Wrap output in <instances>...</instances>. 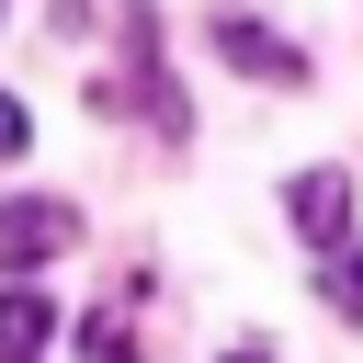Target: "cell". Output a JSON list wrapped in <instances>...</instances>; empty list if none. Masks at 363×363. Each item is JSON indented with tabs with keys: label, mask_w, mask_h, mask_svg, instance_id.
I'll use <instances>...</instances> for the list:
<instances>
[{
	"label": "cell",
	"mask_w": 363,
	"mask_h": 363,
	"mask_svg": "<svg viewBox=\"0 0 363 363\" xmlns=\"http://www.w3.org/2000/svg\"><path fill=\"white\" fill-rule=\"evenodd\" d=\"M23 147H34V113H23L11 91H0V159H23Z\"/></svg>",
	"instance_id": "52a82bcc"
},
{
	"label": "cell",
	"mask_w": 363,
	"mask_h": 363,
	"mask_svg": "<svg viewBox=\"0 0 363 363\" xmlns=\"http://www.w3.org/2000/svg\"><path fill=\"white\" fill-rule=\"evenodd\" d=\"M0 11H11V0H0Z\"/></svg>",
	"instance_id": "9c48e42d"
},
{
	"label": "cell",
	"mask_w": 363,
	"mask_h": 363,
	"mask_svg": "<svg viewBox=\"0 0 363 363\" xmlns=\"http://www.w3.org/2000/svg\"><path fill=\"white\" fill-rule=\"evenodd\" d=\"M79 238V216L68 204H0V272H34V261H57Z\"/></svg>",
	"instance_id": "7a4b0ae2"
},
{
	"label": "cell",
	"mask_w": 363,
	"mask_h": 363,
	"mask_svg": "<svg viewBox=\"0 0 363 363\" xmlns=\"http://www.w3.org/2000/svg\"><path fill=\"white\" fill-rule=\"evenodd\" d=\"M227 363H261V352H227Z\"/></svg>",
	"instance_id": "ba28073f"
},
{
	"label": "cell",
	"mask_w": 363,
	"mask_h": 363,
	"mask_svg": "<svg viewBox=\"0 0 363 363\" xmlns=\"http://www.w3.org/2000/svg\"><path fill=\"white\" fill-rule=\"evenodd\" d=\"M34 352H45V295L11 284V295H0V363H34Z\"/></svg>",
	"instance_id": "277c9868"
},
{
	"label": "cell",
	"mask_w": 363,
	"mask_h": 363,
	"mask_svg": "<svg viewBox=\"0 0 363 363\" xmlns=\"http://www.w3.org/2000/svg\"><path fill=\"white\" fill-rule=\"evenodd\" d=\"M318 295H329V306H340V318L363 329V250H329V272H318Z\"/></svg>",
	"instance_id": "5b68a950"
},
{
	"label": "cell",
	"mask_w": 363,
	"mask_h": 363,
	"mask_svg": "<svg viewBox=\"0 0 363 363\" xmlns=\"http://www.w3.org/2000/svg\"><path fill=\"white\" fill-rule=\"evenodd\" d=\"M216 57H227V68H250V79H284V91L306 79V57H295L284 34H261L250 11H216Z\"/></svg>",
	"instance_id": "3957f363"
},
{
	"label": "cell",
	"mask_w": 363,
	"mask_h": 363,
	"mask_svg": "<svg viewBox=\"0 0 363 363\" xmlns=\"http://www.w3.org/2000/svg\"><path fill=\"white\" fill-rule=\"evenodd\" d=\"M79 363H136V340H125V318H79Z\"/></svg>",
	"instance_id": "8992f818"
},
{
	"label": "cell",
	"mask_w": 363,
	"mask_h": 363,
	"mask_svg": "<svg viewBox=\"0 0 363 363\" xmlns=\"http://www.w3.org/2000/svg\"><path fill=\"white\" fill-rule=\"evenodd\" d=\"M284 216H295V238H318V250H340V238H352V170H295V193H284Z\"/></svg>",
	"instance_id": "6da1fadb"
}]
</instances>
